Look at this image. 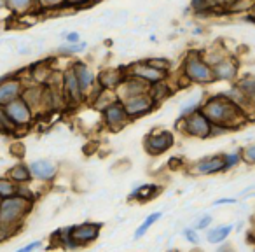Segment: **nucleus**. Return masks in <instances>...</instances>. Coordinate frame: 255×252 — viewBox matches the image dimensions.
I'll return each instance as SVG.
<instances>
[{
  "label": "nucleus",
  "mask_w": 255,
  "mask_h": 252,
  "mask_svg": "<svg viewBox=\"0 0 255 252\" xmlns=\"http://www.w3.org/2000/svg\"><path fill=\"white\" fill-rule=\"evenodd\" d=\"M199 109H201V112L208 117L212 124L226 126V128H229L231 132L240 128L248 117L247 112H245L240 105H236L231 98H227L224 93L206 96V98L201 102V107H199Z\"/></svg>",
  "instance_id": "f257e3e1"
},
{
  "label": "nucleus",
  "mask_w": 255,
  "mask_h": 252,
  "mask_svg": "<svg viewBox=\"0 0 255 252\" xmlns=\"http://www.w3.org/2000/svg\"><path fill=\"white\" fill-rule=\"evenodd\" d=\"M32 209L33 202L23 198V196L14 195L9 198H2V202H0V226L16 235L25 223L26 216L32 212Z\"/></svg>",
  "instance_id": "f03ea898"
},
{
  "label": "nucleus",
  "mask_w": 255,
  "mask_h": 252,
  "mask_svg": "<svg viewBox=\"0 0 255 252\" xmlns=\"http://www.w3.org/2000/svg\"><path fill=\"white\" fill-rule=\"evenodd\" d=\"M180 77L185 84H203L208 86L213 84V74L212 67L205 61L201 51H189L184 58V63H182V72Z\"/></svg>",
  "instance_id": "7ed1b4c3"
},
{
  "label": "nucleus",
  "mask_w": 255,
  "mask_h": 252,
  "mask_svg": "<svg viewBox=\"0 0 255 252\" xmlns=\"http://www.w3.org/2000/svg\"><path fill=\"white\" fill-rule=\"evenodd\" d=\"M177 128L180 130L184 135L191 137V139H199V140H208L210 132H212V123L210 119L201 112V109L194 110L189 116L177 119Z\"/></svg>",
  "instance_id": "20e7f679"
},
{
  "label": "nucleus",
  "mask_w": 255,
  "mask_h": 252,
  "mask_svg": "<svg viewBox=\"0 0 255 252\" xmlns=\"http://www.w3.org/2000/svg\"><path fill=\"white\" fill-rule=\"evenodd\" d=\"M175 144V135L168 130H152L150 133H147L143 139V149L150 156H159L164 154L173 147Z\"/></svg>",
  "instance_id": "39448f33"
},
{
  "label": "nucleus",
  "mask_w": 255,
  "mask_h": 252,
  "mask_svg": "<svg viewBox=\"0 0 255 252\" xmlns=\"http://www.w3.org/2000/svg\"><path fill=\"white\" fill-rule=\"evenodd\" d=\"M102 117H103V124H105L110 132H121L124 126H128V124L131 123V117L128 116L126 109H124L123 102L119 98L114 100L112 103H109L102 110Z\"/></svg>",
  "instance_id": "423d86ee"
},
{
  "label": "nucleus",
  "mask_w": 255,
  "mask_h": 252,
  "mask_svg": "<svg viewBox=\"0 0 255 252\" xmlns=\"http://www.w3.org/2000/svg\"><path fill=\"white\" fill-rule=\"evenodd\" d=\"M4 110L7 114V117L16 124V128H28L30 124L33 123V117H35V112L32 110V107L21 98H14L12 102H9L7 105H4Z\"/></svg>",
  "instance_id": "0eeeda50"
},
{
  "label": "nucleus",
  "mask_w": 255,
  "mask_h": 252,
  "mask_svg": "<svg viewBox=\"0 0 255 252\" xmlns=\"http://www.w3.org/2000/svg\"><path fill=\"white\" fill-rule=\"evenodd\" d=\"M121 102H123L128 116L131 117V121L138 119V117H142V116H147V114H150L157 107V103L152 100V96L149 95V91L140 93V95L128 96V98L121 100Z\"/></svg>",
  "instance_id": "6e6552de"
},
{
  "label": "nucleus",
  "mask_w": 255,
  "mask_h": 252,
  "mask_svg": "<svg viewBox=\"0 0 255 252\" xmlns=\"http://www.w3.org/2000/svg\"><path fill=\"white\" fill-rule=\"evenodd\" d=\"M61 93H63L65 105L77 107V105H81L82 102H86V96H84V93H82L81 86H79V81H77V77H75L72 67H68L67 70L61 74Z\"/></svg>",
  "instance_id": "1a4fd4ad"
},
{
  "label": "nucleus",
  "mask_w": 255,
  "mask_h": 252,
  "mask_svg": "<svg viewBox=\"0 0 255 252\" xmlns=\"http://www.w3.org/2000/svg\"><path fill=\"white\" fill-rule=\"evenodd\" d=\"M212 74L215 82H236L240 75V63L234 56L227 54L220 61L212 65Z\"/></svg>",
  "instance_id": "9d476101"
},
{
  "label": "nucleus",
  "mask_w": 255,
  "mask_h": 252,
  "mask_svg": "<svg viewBox=\"0 0 255 252\" xmlns=\"http://www.w3.org/2000/svg\"><path fill=\"white\" fill-rule=\"evenodd\" d=\"M102 223H82V224H75L72 226V238L74 242L81 247H86V245L93 244L100 238V233H102Z\"/></svg>",
  "instance_id": "9b49d317"
},
{
  "label": "nucleus",
  "mask_w": 255,
  "mask_h": 252,
  "mask_svg": "<svg viewBox=\"0 0 255 252\" xmlns=\"http://www.w3.org/2000/svg\"><path fill=\"white\" fill-rule=\"evenodd\" d=\"M128 74L131 75H136V77L143 79L147 81L149 84L152 82H157V81H163V79H168L170 77V72H164V70H159V68L152 67L147 60H142V61H135V63L128 65Z\"/></svg>",
  "instance_id": "f8f14e48"
},
{
  "label": "nucleus",
  "mask_w": 255,
  "mask_h": 252,
  "mask_svg": "<svg viewBox=\"0 0 255 252\" xmlns=\"http://www.w3.org/2000/svg\"><path fill=\"white\" fill-rule=\"evenodd\" d=\"M220 172H226L224 154L205 156L199 161H196L191 167V174H194V175H215V174H220Z\"/></svg>",
  "instance_id": "ddd939ff"
},
{
  "label": "nucleus",
  "mask_w": 255,
  "mask_h": 252,
  "mask_svg": "<svg viewBox=\"0 0 255 252\" xmlns=\"http://www.w3.org/2000/svg\"><path fill=\"white\" fill-rule=\"evenodd\" d=\"M72 70H74L75 77H77L82 93H84V96L88 98L89 93L98 86L96 84V74L93 72V68L89 67L86 61H81V60H77V61L72 63Z\"/></svg>",
  "instance_id": "4468645a"
},
{
  "label": "nucleus",
  "mask_w": 255,
  "mask_h": 252,
  "mask_svg": "<svg viewBox=\"0 0 255 252\" xmlns=\"http://www.w3.org/2000/svg\"><path fill=\"white\" fill-rule=\"evenodd\" d=\"M149 82L143 81V79L136 77V75H131L126 72V77L124 81L121 82V86L116 89V95L119 100H124L128 96H133V95H140V93H147L149 91Z\"/></svg>",
  "instance_id": "2eb2a0df"
},
{
  "label": "nucleus",
  "mask_w": 255,
  "mask_h": 252,
  "mask_svg": "<svg viewBox=\"0 0 255 252\" xmlns=\"http://www.w3.org/2000/svg\"><path fill=\"white\" fill-rule=\"evenodd\" d=\"M44 95H46V84L40 82H33V84L23 86L21 98L32 107L33 112H46V105H44Z\"/></svg>",
  "instance_id": "dca6fc26"
},
{
  "label": "nucleus",
  "mask_w": 255,
  "mask_h": 252,
  "mask_svg": "<svg viewBox=\"0 0 255 252\" xmlns=\"http://www.w3.org/2000/svg\"><path fill=\"white\" fill-rule=\"evenodd\" d=\"M32 179L40 182H53L58 175V165L51 160H35L28 163Z\"/></svg>",
  "instance_id": "f3484780"
},
{
  "label": "nucleus",
  "mask_w": 255,
  "mask_h": 252,
  "mask_svg": "<svg viewBox=\"0 0 255 252\" xmlns=\"http://www.w3.org/2000/svg\"><path fill=\"white\" fill-rule=\"evenodd\" d=\"M23 86L25 84H23V81L19 77L7 75V77L0 79V105L4 107L9 102H12L14 98L21 96Z\"/></svg>",
  "instance_id": "a211bd4d"
},
{
  "label": "nucleus",
  "mask_w": 255,
  "mask_h": 252,
  "mask_svg": "<svg viewBox=\"0 0 255 252\" xmlns=\"http://www.w3.org/2000/svg\"><path fill=\"white\" fill-rule=\"evenodd\" d=\"M126 77V70L124 67L121 68H105V70H100L96 74V84L102 89H112L116 91L121 86V82Z\"/></svg>",
  "instance_id": "6ab92c4d"
},
{
  "label": "nucleus",
  "mask_w": 255,
  "mask_h": 252,
  "mask_svg": "<svg viewBox=\"0 0 255 252\" xmlns=\"http://www.w3.org/2000/svg\"><path fill=\"white\" fill-rule=\"evenodd\" d=\"M234 226L233 224H219V226H210L206 230L205 240L212 245H220L229 238V235L233 233Z\"/></svg>",
  "instance_id": "aec40b11"
},
{
  "label": "nucleus",
  "mask_w": 255,
  "mask_h": 252,
  "mask_svg": "<svg viewBox=\"0 0 255 252\" xmlns=\"http://www.w3.org/2000/svg\"><path fill=\"white\" fill-rule=\"evenodd\" d=\"M236 84L245 93L248 102V116L255 112V75H245V77L238 79Z\"/></svg>",
  "instance_id": "412c9836"
},
{
  "label": "nucleus",
  "mask_w": 255,
  "mask_h": 252,
  "mask_svg": "<svg viewBox=\"0 0 255 252\" xmlns=\"http://www.w3.org/2000/svg\"><path fill=\"white\" fill-rule=\"evenodd\" d=\"M161 193V186L157 184H142L138 186V188H135L131 193H129V196H128V200H136V202H149V200H154L157 195Z\"/></svg>",
  "instance_id": "4be33fe9"
},
{
  "label": "nucleus",
  "mask_w": 255,
  "mask_h": 252,
  "mask_svg": "<svg viewBox=\"0 0 255 252\" xmlns=\"http://www.w3.org/2000/svg\"><path fill=\"white\" fill-rule=\"evenodd\" d=\"M171 93H173V88L168 84V79L152 82V84L149 86V95L152 96V100L157 103V105H159V103H163L164 100L170 98Z\"/></svg>",
  "instance_id": "5701e85b"
},
{
  "label": "nucleus",
  "mask_w": 255,
  "mask_h": 252,
  "mask_svg": "<svg viewBox=\"0 0 255 252\" xmlns=\"http://www.w3.org/2000/svg\"><path fill=\"white\" fill-rule=\"evenodd\" d=\"M5 9L16 16L28 14V12L39 11L35 0H5Z\"/></svg>",
  "instance_id": "b1692460"
},
{
  "label": "nucleus",
  "mask_w": 255,
  "mask_h": 252,
  "mask_svg": "<svg viewBox=\"0 0 255 252\" xmlns=\"http://www.w3.org/2000/svg\"><path fill=\"white\" fill-rule=\"evenodd\" d=\"M5 175H7L12 182H16V184H30V182L33 181L32 174H30L28 165H25V163L14 165L12 168H9Z\"/></svg>",
  "instance_id": "393cba45"
},
{
  "label": "nucleus",
  "mask_w": 255,
  "mask_h": 252,
  "mask_svg": "<svg viewBox=\"0 0 255 252\" xmlns=\"http://www.w3.org/2000/svg\"><path fill=\"white\" fill-rule=\"evenodd\" d=\"M72 231V226H65V228H60L53 233V240H58V245L61 249H68V251H74V249H79V245L74 242L70 235Z\"/></svg>",
  "instance_id": "a878e982"
},
{
  "label": "nucleus",
  "mask_w": 255,
  "mask_h": 252,
  "mask_svg": "<svg viewBox=\"0 0 255 252\" xmlns=\"http://www.w3.org/2000/svg\"><path fill=\"white\" fill-rule=\"evenodd\" d=\"M163 217V212H152V214H149V216L143 219V223L140 224L138 228L135 230V240H140V238H143L145 237V233L150 230V228L154 226V224L157 223V221Z\"/></svg>",
  "instance_id": "bb28decb"
},
{
  "label": "nucleus",
  "mask_w": 255,
  "mask_h": 252,
  "mask_svg": "<svg viewBox=\"0 0 255 252\" xmlns=\"http://www.w3.org/2000/svg\"><path fill=\"white\" fill-rule=\"evenodd\" d=\"M88 49V42L84 40H79V42H65L58 47V53L63 54V56H72V54H79L84 53Z\"/></svg>",
  "instance_id": "cd10ccee"
},
{
  "label": "nucleus",
  "mask_w": 255,
  "mask_h": 252,
  "mask_svg": "<svg viewBox=\"0 0 255 252\" xmlns=\"http://www.w3.org/2000/svg\"><path fill=\"white\" fill-rule=\"evenodd\" d=\"M16 132H18L16 124L9 119L4 107L0 105V133H2V135H12V133H16Z\"/></svg>",
  "instance_id": "c85d7f7f"
},
{
  "label": "nucleus",
  "mask_w": 255,
  "mask_h": 252,
  "mask_svg": "<svg viewBox=\"0 0 255 252\" xmlns=\"http://www.w3.org/2000/svg\"><path fill=\"white\" fill-rule=\"evenodd\" d=\"M252 2H254V0H231L224 12H233V14L248 12V11H250V7H252Z\"/></svg>",
  "instance_id": "c756f323"
},
{
  "label": "nucleus",
  "mask_w": 255,
  "mask_h": 252,
  "mask_svg": "<svg viewBox=\"0 0 255 252\" xmlns=\"http://www.w3.org/2000/svg\"><path fill=\"white\" fill-rule=\"evenodd\" d=\"M16 189H18V184L12 182L7 175L4 177H0V196L2 198H9V196H14L16 195Z\"/></svg>",
  "instance_id": "7c9ffc66"
},
{
  "label": "nucleus",
  "mask_w": 255,
  "mask_h": 252,
  "mask_svg": "<svg viewBox=\"0 0 255 252\" xmlns=\"http://www.w3.org/2000/svg\"><path fill=\"white\" fill-rule=\"evenodd\" d=\"M240 163H243V160H241V149L224 154V165H226V172L227 170H233V168H236Z\"/></svg>",
  "instance_id": "2f4dec72"
},
{
  "label": "nucleus",
  "mask_w": 255,
  "mask_h": 252,
  "mask_svg": "<svg viewBox=\"0 0 255 252\" xmlns=\"http://www.w3.org/2000/svg\"><path fill=\"white\" fill-rule=\"evenodd\" d=\"M39 11H54V9L65 7V0H35Z\"/></svg>",
  "instance_id": "473e14b6"
},
{
  "label": "nucleus",
  "mask_w": 255,
  "mask_h": 252,
  "mask_svg": "<svg viewBox=\"0 0 255 252\" xmlns=\"http://www.w3.org/2000/svg\"><path fill=\"white\" fill-rule=\"evenodd\" d=\"M201 102H203V98H198V96H196V100H189L187 103H184V105L180 107V114H178V119H182V117L189 116V114H192L194 110H198L199 107H201Z\"/></svg>",
  "instance_id": "72a5a7b5"
},
{
  "label": "nucleus",
  "mask_w": 255,
  "mask_h": 252,
  "mask_svg": "<svg viewBox=\"0 0 255 252\" xmlns=\"http://www.w3.org/2000/svg\"><path fill=\"white\" fill-rule=\"evenodd\" d=\"M182 237H184L185 240H187L191 245H199V244H201V238H199V231L196 230V228H192V226L184 228V230H182Z\"/></svg>",
  "instance_id": "f704fd0d"
},
{
  "label": "nucleus",
  "mask_w": 255,
  "mask_h": 252,
  "mask_svg": "<svg viewBox=\"0 0 255 252\" xmlns=\"http://www.w3.org/2000/svg\"><path fill=\"white\" fill-rule=\"evenodd\" d=\"M241 160L247 165H255V144H248L247 147H241Z\"/></svg>",
  "instance_id": "c9c22d12"
},
{
  "label": "nucleus",
  "mask_w": 255,
  "mask_h": 252,
  "mask_svg": "<svg viewBox=\"0 0 255 252\" xmlns=\"http://www.w3.org/2000/svg\"><path fill=\"white\" fill-rule=\"evenodd\" d=\"M212 223H213V217L210 216V214H205V216L198 217V219L192 223V228H196L198 231H206L212 226Z\"/></svg>",
  "instance_id": "e433bc0d"
},
{
  "label": "nucleus",
  "mask_w": 255,
  "mask_h": 252,
  "mask_svg": "<svg viewBox=\"0 0 255 252\" xmlns=\"http://www.w3.org/2000/svg\"><path fill=\"white\" fill-rule=\"evenodd\" d=\"M147 61H149L152 67L159 68V70H164V72H170L171 68V61L168 60V58L164 56H159V58H147Z\"/></svg>",
  "instance_id": "4c0bfd02"
},
{
  "label": "nucleus",
  "mask_w": 255,
  "mask_h": 252,
  "mask_svg": "<svg viewBox=\"0 0 255 252\" xmlns=\"http://www.w3.org/2000/svg\"><path fill=\"white\" fill-rule=\"evenodd\" d=\"M191 9L196 12V14H210V9L206 0H191Z\"/></svg>",
  "instance_id": "58836bf2"
},
{
  "label": "nucleus",
  "mask_w": 255,
  "mask_h": 252,
  "mask_svg": "<svg viewBox=\"0 0 255 252\" xmlns=\"http://www.w3.org/2000/svg\"><path fill=\"white\" fill-rule=\"evenodd\" d=\"M16 195L23 196V198H26V200H32V202H35V193H33L32 189L28 188V184H18Z\"/></svg>",
  "instance_id": "ea45409f"
},
{
  "label": "nucleus",
  "mask_w": 255,
  "mask_h": 252,
  "mask_svg": "<svg viewBox=\"0 0 255 252\" xmlns=\"http://www.w3.org/2000/svg\"><path fill=\"white\" fill-rule=\"evenodd\" d=\"M40 247H42V242L35 240V242H32V244L25 245V247L18 249V252H32V251H37V249H40Z\"/></svg>",
  "instance_id": "a19ab883"
},
{
  "label": "nucleus",
  "mask_w": 255,
  "mask_h": 252,
  "mask_svg": "<svg viewBox=\"0 0 255 252\" xmlns=\"http://www.w3.org/2000/svg\"><path fill=\"white\" fill-rule=\"evenodd\" d=\"M63 39H65V42H79L81 35H79V32H68V33H63Z\"/></svg>",
  "instance_id": "79ce46f5"
},
{
  "label": "nucleus",
  "mask_w": 255,
  "mask_h": 252,
  "mask_svg": "<svg viewBox=\"0 0 255 252\" xmlns=\"http://www.w3.org/2000/svg\"><path fill=\"white\" fill-rule=\"evenodd\" d=\"M238 200L236 198H219L213 202V207H220V205H233V203H236Z\"/></svg>",
  "instance_id": "37998d69"
},
{
  "label": "nucleus",
  "mask_w": 255,
  "mask_h": 252,
  "mask_svg": "<svg viewBox=\"0 0 255 252\" xmlns=\"http://www.w3.org/2000/svg\"><path fill=\"white\" fill-rule=\"evenodd\" d=\"M91 0H65V4L70 5V7H79V5H86L89 4Z\"/></svg>",
  "instance_id": "c03bdc74"
},
{
  "label": "nucleus",
  "mask_w": 255,
  "mask_h": 252,
  "mask_svg": "<svg viewBox=\"0 0 255 252\" xmlns=\"http://www.w3.org/2000/svg\"><path fill=\"white\" fill-rule=\"evenodd\" d=\"M248 12H250V14L255 18V0H254V2H252V7H250V11H248Z\"/></svg>",
  "instance_id": "a18cd8bd"
},
{
  "label": "nucleus",
  "mask_w": 255,
  "mask_h": 252,
  "mask_svg": "<svg viewBox=\"0 0 255 252\" xmlns=\"http://www.w3.org/2000/svg\"><path fill=\"white\" fill-rule=\"evenodd\" d=\"M0 9H5V0H0Z\"/></svg>",
  "instance_id": "49530a36"
},
{
  "label": "nucleus",
  "mask_w": 255,
  "mask_h": 252,
  "mask_svg": "<svg viewBox=\"0 0 255 252\" xmlns=\"http://www.w3.org/2000/svg\"><path fill=\"white\" fill-rule=\"evenodd\" d=\"M91 2H100V0H91Z\"/></svg>",
  "instance_id": "de8ad7c7"
},
{
  "label": "nucleus",
  "mask_w": 255,
  "mask_h": 252,
  "mask_svg": "<svg viewBox=\"0 0 255 252\" xmlns=\"http://www.w3.org/2000/svg\"><path fill=\"white\" fill-rule=\"evenodd\" d=\"M0 202H2V196H0Z\"/></svg>",
  "instance_id": "09e8293b"
}]
</instances>
